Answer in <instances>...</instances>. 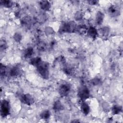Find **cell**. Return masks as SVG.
<instances>
[{
    "mask_svg": "<svg viewBox=\"0 0 123 123\" xmlns=\"http://www.w3.org/2000/svg\"><path fill=\"white\" fill-rule=\"evenodd\" d=\"M50 116V112L49 110H44L40 114V117L42 119H48Z\"/></svg>",
    "mask_w": 123,
    "mask_h": 123,
    "instance_id": "9a60e30c",
    "label": "cell"
},
{
    "mask_svg": "<svg viewBox=\"0 0 123 123\" xmlns=\"http://www.w3.org/2000/svg\"><path fill=\"white\" fill-rule=\"evenodd\" d=\"M0 70L1 76H4L6 74V67L4 65H2V64H0Z\"/></svg>",
    "mask_w": 123,
    "mask_h": 123,
    "instance_id": "7402d4cb",
    "label": "cell"
},
{
    "mask_svg": "<svg viewBox=\"0 0 123 123\" xmlns=\"http://www.w3.org/2000/svg\"><path fill=\"white\" fill-rule=\"evenodd\" d=\"M10 75L11 77H15L20 75L21 74V69L18 66H14L13 67L10 71Z\"/></svg>",
    "mask_w": 123,
    "mask_h": 123,
    "instance_id": "9c48e42d",
    "label": "cell"
},
{
    "mask_svg": "<svg viewBox=\"0 0 123 123\" xmlns=\"http://www.w3.org/2000/svg\"><path fill=\"white\" fill-rule=\"evenodd\" d=\"M34 53L33 49L32 47L27 48L25 51L24 57L25 58H29L31 57Z\"/></svg>",
    "mask_w": 123,
    "mask_h": 123,
    "instance_id": "5bb4252c",
    "label": "cell"
},
{
    "mask_svg": "<svg viewBox=\"0 0 123 123\" xmlns=\"http://www.w3.org/2000/svg\"><path fill=\"white\" fill-rule=\"evenodd\" d=\"M88 2L91 5H96L98 3V1L97 0H90Z\"/></svg>",
    "mask_w": 123,
    "mask_h": 123,
    "instance_id": "484cf974",
    "label": "cell"
},
{
    "mask_svg": "<svg viewBox=\"0 0 123 123\" xmlns=\"http://www.w3.org/2000/svg\"><path fill=\"white\" fill-rule=\"evenodd\" d=\"M80 108L82 112L85 115H87L90 111V107L87 103L85 102V101L81 100Z\"/></svg>",
    "mask_w": 123,
    "mask_h": 123,
    "instance_id": "30bf717a",
    "label": "cell"
},
{
    "mask_svg": "<svg viewBox=\"0 0 123 123\" xmlns=\"http://www.w3.org/2000/svg\"><path fill=\"white\" fill-rule=\"evenodd\" d=\"M40 8L44 11H49L51 8L50 2L47 0H41L39 2Z\"/></svg>",
    "mask_w": 123,
    "mask_h": 123,
    "instance_id": "8fae6325",
    "label": "cell"
},
{
    "mask_svg": "<svg viewBox=\"0 0 123 123\" xmlns=\"http://www.w3.org/2000/svg\"><path fill=\"white\" fill-rule=\"evenodd\" d=\"M78 96L80 98V100L85 101L86 99L89 98L90 96V91L88 88L85 86H81L78 92Z\"/></svg>",
    "mask_w": 123,
    "mask_h": 123,
    "instance_id": "277c9868",
    "label": "cell"
},
{
    "mask_svg": "<svg viewBox=\"0 0 123 123\" xmlns=\"http://www.w3.org/2000/svg\"><path fill=\"white\" fill-rule=\"evenodd\" d=\"M41 61H42V60H41L40 57H36L32 58L30 60V64L36 67Z\"/></svg>",
    "mask_w": 123,
    "mask_h": 123,
    "instance_id": "2e32d148",
    "label": "cell"
},
{
    "mask_svg": "<svg viewBox=\"0 0 123 123\" xmlns=\"http://www.w3.org/2000/svg\"><path fill=\"white\" fill-rule=\"evenodd\" d=\"M13 38L17 42H20L22 39V36L19 33H15L14 35Z\"/></svg>",
    "mask_w": 123,
    "mask_h": 123,
    "instance_id": "603a6c76",
    "label": "cell"
},
{
    "mask_svg": "<svg viewBox=\"0 0 123 123\" xmlns=\"http://www.w3.org/2000/svg\"><path fill=\"white\" fill-rule=\"evenodd\" d=\"M104 18V14L100 11H98L96 15V21L98 25H100L103 22Z\"/></svg>",
    "mask_w": 123,
    "mask_h": 123,
    "instance_id": "7c38bea8",
    "label": "cell"
},
{
    "mask_svg": "<svg viewBox=\"0 0 123 123\" xmlns=\"http://www.w3.org/2000/svg\"><path fill=\"white\" fill-rule=\"evenodd\" d=\"M64 72L69 75H71V74H73V70L72 68H71L70 67H65L64 68Z\"/></svg>",
    "mask_w": 123,
    "mask_h": 123,
    "instance_id": "cb8c5ba5",
    "label": "cell"
},
{
    "mask_svg": "<svg viewBox=\"0 0 123 123\" xmlns=\"http://www.w3.org/2000/svg\"><path fill=\"white\" fill-rule=\"evenodd\" d=\"M6 44L5 42L3 40V43L1 41V43H0V49L1 50H5L6 49Z\"/></svg>",
    "mask_w": 123,
    "mask_h": 123,
    "instance_id": "d4e9b609",
    "label": "cell"
},
{
    "mask_svg": "<svg viewBox=\"0 0 123 123\" xmlns=\"http://www.w3.org/2000/svg\"><path fill=\"white\" fill-rule=\"evenodd\" d=\"M111 111L113 114H119L120 112H122V107L120 106L114 105V106L112 107Z\"/></svg>",
    "mask_w": 123,
    "mask_h": 123,
    "instance_id": "e0dca14e",
    "label": "cell"
},
{
    "mask_svg": "<svg viewBox=\"0 0 123 123\" xmlns=\"http://www.w3.org/2000/svg\"><path fill=\"white\" fill-rule=\"evenodd\" d=\"M87 34L88 37L92 39H96L98 36L97 29L94 26H90L87 30Z\"/></svg>",
    "mask_w": 123,
    "mask_h": 123,
    "instance_id": "52a82bcc",
    "label": "cell"
},
{
    "mask_svg": "<svg viewBox=\"0 0 123 123\" xmlns=\"http://www.w3.org/2000/svg\"><path fill=\"white\" fill-rule=\"evenodd\" d=\"M109 28L108 27H104L103 28H102L101 29V33H102V35L104 36V37H107L108 36L109 33Z\"/></svg>",
    "mask_w": 123,
    "mask_h": 123,
    "instance_id": "44dd1931",
    "label": "cell"
},
{
    "mask_svg": "<svg viewBox=\"0 0 123 123\" xmlns=\"http://www.w3.org/2000/svg\"><path fill=\"white\" fill-rule=\"evenodd\" d=\"M71 87L69 84L64 83L60 85L58 89V92L61 97L67 96L71 91Z\"/></svg>",
    "mask_w": 123,
    "mask_h": 123,
    "instance_id": "5b68a950",
    "label": "cell"
},
{
    "mask_svg": "<svg viewBox=\"0 0 123 123\" xmlns=\"http://www.w3.org/2000/svg\"><path fill=\"white\" fill-rule=\"evenodd\" d=\"M64 107L60 101L57 100L54 103L53 105V109L55 111H62Z\"/></svg>",
    "mask_w": 123,
    "mask_h": 123,
    "instance_id": "4fadbf2b",
    "label": "cell"
},
{
    "mask_svg": "<svg viewBox=\"0 0 123 123\" xmlns=\"http://www.w3.org/2000/svg\"><path fill=\"white\" fill-rule=\"evenodd\" d=\"M0 3L4 7L6 8H11L12 5V2L11 0H1Z\"/></svg>",
    "mask_w": 123,
    "mask_h": 123,
    "instance_id": "d6986e66",
    "label": "cell"
},
{
    "mask_svg": "<svg viewBox=\"0 0 123 123\" xmlns=\"http://www.w3.org/2000/svg\"><path fill=\"white\" fill-rule=\"evenodd\" d=\"M91 84L93 86H98L101 84V80L98 78H95L91 81Z\"/></svg>",
    "mask_w": 123,
    "mask_h": 123,
    "instance_id": "ffe728a7",
    "label": "cell"
},
{
    "mask_svg": "<svg viewBox=\"0 0 123 123\" xmlns=\"http://www.w3.org/2000/svg\"><path fill=\"white\" fill-rule=\"evenodd\" d=\"M10 112V105L9 101L6 99H3L1 102L0 105V114L1 117H5L7 116Z\"/></svg>",
    "mask_w": 123,
    "mask_h": 123,
    "instance_id": "3957f363",
    "label": "cell"
},
{
    "mask_svg": "<svg viewBox=\"0 0 123 123\" xmlns=\"http://www.w3.org/2000/svg\"><path fill=\"white\" fill-rule=\"evenodd\" d=\"M37 70L39 74L44 79L49 77V64L46 62L41 61L37 66Z\"/></svg>",
    "mask_w": 123,
    "mask_h": 123,
    "instance_id": "6da1fadb",
    "label": "cell"
},
{
    "mask_svg": "<svg viewBox=\"0 0 123 123\" xmlns=\"http://www.w3.org/2000/svg\"><path fill=\"white\" fill-rule=\"evenodd\" d=\"M76 25L74 22H65L62 24L59 29V32L62 33H71L76 29Z\"/></svg>",
    "mask_w": 123,
    "mask_h": 123,
    "instance_id": "7a4b0ae2",
    "label": "cell"
},
{
    "mask_svg": "<svg viewBox=\"0 0 123 123\" xmlns=\"http://www.w3.org/2000/svg\"><path fill=\"white\" fill-rule=\"evenodd\" d=\"M76 29L77 31L80 33V34H84L87 32V28L86 26L85 25H80L77 26V27H76Z\"/></svg>",
    "mask_w": 123,
    "mask_h": 123,
    "instance_id": "ac0fdd59",
    "label": "cell"
},
{
    "mask_svg": "<svg viewBox=\"0 0 123 123\" xmlns=\"http://www.w3.org/2000/svg\"><path fill=\"white\" fill-rule=\"evenodd\" d=\"M20 100L22 103L27 105H31L35 102L34 98L29 94H25L22 95L20 98Z\"/></svg>",
    "mask_w": 123,
    "mask_h": 123,
    "instance_id": "8992f818",
    "label": "cell"
},
{
    "mask_svg": "<svg viewBox=\"0 0 123 123\" xmlns=\"http://www.w3.org/2000/svg\"><path fill=\"white\" fill-rule=\"evenodd\" d=\"M110 14L114 17H116L120 15V10L119 7L116 5L111 6L108 10Z\"/></svg>",
    "mask_w": 123,
    "mask_h": 123,
    "instance_id": "ba28073f",
    "label": "cell"
}]
</instances>
